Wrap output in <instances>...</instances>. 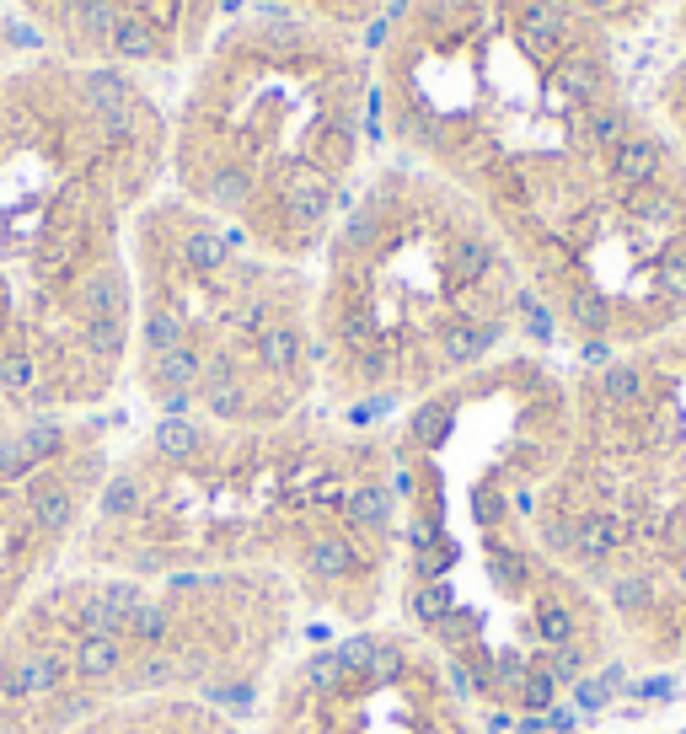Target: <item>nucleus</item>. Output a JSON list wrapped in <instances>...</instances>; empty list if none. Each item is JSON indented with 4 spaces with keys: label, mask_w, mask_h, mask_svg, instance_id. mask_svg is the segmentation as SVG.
<instances>
[{
    "label": "nucleus",
    "mask_w": 686,
    "mask_h": 734,
    "mask_svg": "<svg viewBox=\"0 0 686 734\" xmlns=\"http://www.w3.org/2000/svg\"><path fill=\"white\" fill-rule=\"evenodd\" d=\"M237 5H279V11H296V16H312V22H327V27H344V33L371 38L402 0H231V11Z\"/></svg>",
    "instance_id": "nucleus-11"
},
{
    "label": "nucleus",
    "mask_w": 686,
    "mask_h": 734,
    "mask_svg": "<svg viewBox=\"0 0 686 734\" xmlns=\"http://www.w3.org/2000/svg\"><path fill=\"white\" fill-rule=\"evenodd\" d=\"M312 627L279 579L124 574L70 557L0 638V734H75L161 702L248 719Z\"/></svg>",
    "instance_id": "nucleus-5"
},
{
    "label": "nucleus",
    "mask_w": 686,
    "mask_h": 734,
    "mask_svg": "<svg viewBox=\"0 0 686 734\" xmlns=\"http://www.w3.org/2000/svg\"><path fill=\"white\" fill-rule=\"evenodd\" d=\"M70 557L124 574L279 579L312 622H375L397 568L392 434L327 408L279 424L119 429Z\"/></svg>",
    "instance_id": "nucleus-2"
},
{
    "label": "nucleus",
    "mask_w": 686,
    "mask_h": 734,
    "mask_svg": "<svg viewBox=\"0 0 686 734\" xmlns=\"http://www.w3.org/2000/svg\"><path fill=\"white\" fill-rule=\"evenodd\" d=\"M312 311L322 408L371 429L489 370L515 327L558 333L489 215L392 151L316 252Z\"/></svg>",
    "instance_id": "nucleus-3"
},
{
    "label": "nucleus",
    "mask_w": 686,
    "mask_h": 734,
    "mask_svg": "<svg viewBox=\"0 0 686 734\" xmlns=\"http://www.w3.org/2000/svg\"><path fill=\"white\" fill-rule=\"evenodd\" d=\"M606 178L617 183V193L649 188L654 178H660V145H654L649 134H627L623 145L612 151V161H606Z\"/></svg>",
    "instance_id": "nucleus-12"
},
{
    "label": "nucleus",
    "mask_w": 686,
    "mask_h": 734,
    "mask_svg": "<svg viewBox=\"0 0 686 734\" xmlns=\"http://www.w3.org/2000/svg\"><path fill=\"white\" fill-rule=\"evenodd\" d=\"M33 49H38V44H33L11 16H0V70H5L11 60H22V55H33Z\"/></svg>",
    "instance_id": "nucleus-15"
},
{
    "label": "nucleus",
    "mask_w": 686,
    "mask_h": 734,
    "mask_svg": "<svg viewBox=\"0 0 686 734\" xmlns=\"http://www.w3.org/2000/svg\"><path fill=\"white\" fill-rule=\"evenodd\" d=\"M248 734H489L440 654L397 616L312 633L268 675Z\"/></svg>",
    "instance_id": "nucleus-7"
},
{
    "label": "nucleus",
    "mask_w": 686,
    "mask_h": 734,
    "mask_svg": "<svg viewBox=\"0 0 686 734\" xmlns=\"http://www.w3.org/2000/svg\"><path fill=\"white\" fill-rule=\"evenodd\" d=\"M119 424L0 413V638L16 612L55 579L92 515L113 461Z\"/></svg>",
    "instance_id": "nucleus-8"
},
{
    "label": "nucleus",
    "mask_w": 686,
    "mask_h": 734,
    "mask_svg": "<svg viewBox=\"0 0 686 734\" xmlns=\"http://www.w3.org/2000/svg\"><path fill=\"white\" fill-rule=\"evenodd\" d=\"M75 734H248V719H237L226 708H198V702H161V708L97 719Z\"/></svg>",
    "instance_id": "nucleus-10"
},
{
    "label": "nucleus",
    "mask_w": 686,
    "mask_h": 734,
    "mask_svg": "<svg viewBox=\"0 0 686 734\" xmlns=\"http://www.w3.org/2000/svg\"><path fill=\"white\" fill-rule=\"evenodd\" d=\"M371 38L279 5H237L167 97V188L306 263L381 161Z\"/></svg>",
    "instance_id": "nucleus-4"
},
{
    "label": "nucleus",
    "mask_w": 686,
    "mask_h": 734,
    "mask_svg": "<svg viewBox=\"0 0 686 734\" xmlns=\"http://www.w3.org/2000/svg\"><path fill=\"white\" fill-rule=\"evenodd\" d=\"M612 606L617 612H643L649 606V579L643 574H617L612 579Z\"/></svg>",
    "instance_id": "nucleus-13"
},
{
    "label": "nucleus",
    "mask_w": 686,
    "mask_h": 734,
    "mask_svg": "<svg viewBox=\"0 0 686 734\" xmlns=\"http://www.w3.org/2000/svg\"><path fill=\"white\" fill-rule=\"evenodd\" d=\"M676 590H682V595H686V557H682V563H676Z\"/></svg>",
    "instance_id": "nucleus-16"
},
{
    "label": "nucleus",
    "mask_w": 686,
    "mask_h": 734,
    "mask_svg": "<svg viewBox=\"0 0 686 734\" xmlns=\"http://www.w3.org/2000/svg\"><path fill=\"white\" fill-rule=\"evenodd\" d=\"M0 16L60 60L108 64L167 86L204 55L231 16V0H0Z\"/></svg>",
    "instance_id": "nucleus-9"
},
{
    "label": "nucleus",
    "mask_w": 686,
    "mask_h": 734,
    "mask_svg": "<svg viewBox=\"0 0 686 734\" xmlns=\"http://www.w3.org/2000/svg\"><path fill=\"white\" fill-rule=\"evenodd\" d=\"M654 290H660L665 301H686V252L665 257V263L654 268Z\"/></svg>",
    "instance_id": "nucleus-14"
},
{
    "label": "nucleus",
    "mask_w": 686,
    "mask_h": 734,
    "mask_svg": "<svg viewBox=\"0 0 686 734\" xmlns=\"http://www.w3.org/2000/svg\"><path fill=\"white\" fill-rule=\"evenodd\" d=\"M167 188V86L33 49L0 70V413L124 397L129 237Z\"/></svg>",
    "instance_id": "nucleus-1"
},
{
    "label": "nucleus",
    "mask_w": 686,
    "mask_h": 734,
    "mask_svg": "<svg viewBox=\"0 0 686 734\" xmlns=\"http://www.w3.org/2000/svg\"><path fill=\"white\" fill-rule=\"evenodd\" d=\"M134 322L124 392L145 419L279 424L322 408L312 268L161 188L129 237Z\"/></svg>",
    "instance_id": "nucleus-6"
}]
</instances>
